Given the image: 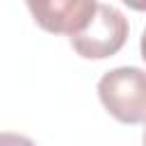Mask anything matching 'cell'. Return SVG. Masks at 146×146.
Here are the masks:
<instances>
[{
  "label": "cell",
  "mask_w": 146,
  "mask_h": 146,
  "mask_svg": "<svg viewBox=\"0 0 146 146\" xmlns=\"http://www.w3.org/2000/svg\"><path fill=\"white\" fill-rule=\"evenodd\" d=\"M128 32H130L128 18L116 7L98 5L96 14L84 25V30L71 36V46L84 59H105L123 48Z\"/></svg>",
  "instance_id": "7a4b0ae2"
},
{
  "label": "cell",
  "mask_w": 146,
  "mask_h": 146,
  "mask_svg": "<svg viewBox=\"0 0 146 146\" xmlns=\"http://www.w3.org/2000/svg\"><path fill=\"white\" fill-rule=\"evenodd\" d=\"M103 107L121 123H146V71L119 66L98 80Z\"/></svg>",
  "instance_id": "6da1fadb"
},
{
  "label": "cell",
  "mask_w": 146,
  "mask_h": 146,
  "mask_svg": "<svg viewBox=\"0 0 146 146\" xmlns=\"http://www.w3.org/2000/svg\"><path fill=\"white\" fill-rule=\"evenodd\" d=\"M144 146H146V130H144Z\"/></svg>",
  "instance_id": "52a82bcc"
},
{
  "label": "cell",
  "mask_w": 146,
  "mask_h": 146,
  "mask_svg": "<svg viewBox=\"0 0 146 146\" xmlns=\"http://www.w3.org/2000/svg\"><path fill=\"white\" fill-rule=\"evenodd\" d=\"M139 50H141V57H144V62H146V30L141 32V41H139Z\"/></svg>",
  "instance_id": "8992f818"
},
{
  "label": "cell",
  "mask_w": 146,
  "mask_h": 146,
  "mask_svg": "<svg viewBox=\"0 0 146 146\" xmlns=\"http://www.w3.org/2000/svg\"><path fill=\"white\" fill-rule=\"evenodd\" d=\"M0 146H36V144L18 132H0Z\"/></svg>",
  "instance_id": "277c9868"
},
{
  "label": "cell",
  "mask_w": 146,
  "mask_h": 146,
  "mask_svg": "<svg viewBox=\"0 0 146 146\" xmlns=\"http://www.w3.org/2000/svg\"><path fill=\"white\" fill-rule=\"evenodd\" d=\"M125 2L130 9H137V11H146V0H121Z\"/></svg>",
  "instance_id": "5b68a950"
},
{
  "label": "cell",
  "mask_w": 146,
  "mask_h": 146,
  "mask_svg": "<svg viewBox=\"0 0 146 146\" xmlns=\"http://www.w3.org/2000/svg\"><path fill=\"white\" fill-rule=\"evenodd\" d=\"M39 27L52 34H68L84 30L96 14V0H25Z\"/></svg>",
  "instance_id": "3957f363"
}]
</instances>
